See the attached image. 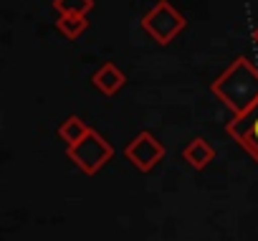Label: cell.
Returning a JSON list of instances; mask_svg holds the SVG:
<instances>
[{
    "instance_id": "obj_5",
    "label": "cell",
    "mask_w": 258,
    "mask_h": 241,
    "mask_svg": "<svg viewBox=\"0 0 258 241\" xmlns=\"http://www.w3.org/2000/svg\"><path fill=\"white\" fill-rule=\"evenodd\" d=\"M225 132L233 137V142L245 150L253 163L258 165V99L240 114H233L230 122L225 125Z\"/></svg>"
},
{
    "instance_id": "obj_6",
    "label": "cell",
    "mask_w": 258,
    "mask_h": 241,
    "mask_svg": "<svg viewBox=\"0 0 258 241\" xmlns=\"http://www.w3.org/2000/svg\"><path fill=\"white\" fill-rule=\"evenodd\" d=\"M91 84H94V89L101 91L104 97H116V94L124 89V84H126V74H124L114 61H106V64H101V66L91 74Z\"/></svg>"
},
{
    "instance_id": "obj_2",
    "label": "cell",
    "mask_w": 258,
    "mask_h": 241,
    "mask_svg": "<svg viewBox=\"0 0 258 241\" xmlns=\"http://www.w3.org/2000/svg\"><path fill=\"white\" fill-rule=\"evenodd\" d=\"M140 23H142V31L157 46H170L187 28V18L170 3V0H157V3L142 16Z\"/></svg>"
},
{
    "instance_id": "obj_10",
    "label": "cell",
    "mask_w": 258,
    "mask_h": 241,
    "mask_svg": "<svg viewBox=\"0 0 258 241\" xmlns=\"http://www.w3.org/2000/svg\"><path fill=\"white\" fill-rule=\"evenodd\" d=\"M53 11L61 16V13H79V16H89L94 11V0H53Z\"/></svg>"
},
{
    "instance_id": "obj_1",
    "label": "cell",
    "mask_w": 258,
    "mask_h": 241,
    "mask_svg": "<svg viewBox=\"0 0 258 241\" xmlns=\"http://www.w3.org/2000/svg\"><path fill=\"white\" fill-rule=\"evenodd\" d=\"M210 94L223 102L233 114L245 112L258 99V69L250 59L235 56L230 66L210 81Z\"/></svg>"
},
{
    "instance_id": "obj_4",
    "label": "cell",
    "mask_w": 258,
    "mask_h": 241,
    "mask_svg": "<svg viewBox=\"0 0 258 241\" xmlns=\"http://www.w3.org/2000/svg\"><path fill=\"white\" fill-rule=\"evenodd\" d=\"M167 150L162 145V140H157L150 130H142L132 142L124 148V158L132 163L140 173H152L162 160H165Z\"/></svg>"
},
{
    "instance_id": "obj_7",
    "label": "cell",
    "mask_w": 258,
    "mask_h": 241,
    "mask_svg": "<svg viewBox=\"0 0 258 241\" xmlns=\"http://www.w3.org/2000/svg\"><path fill=\"white\" fill-rule=\"evenodd\" d=\"M182 158H185V163H187L192 170H205V168L215 160V148H213L205 137H192V140L185 145Z\"/></svg>"
},
{
    "instance_id": "obj_9",
    "label": "cell",
    "mask_w": 258,
    "mask_h": 241,
    "mask_svg": "<svg viewBox=\"0 0 258 241\" xmlns=\"http://www.w3.org/2000/svg\"><path fill=\"white\" fill-rule=\"evenodd\" d=\"M89 122H84V119L79 117V114H69L63 122H61V127H58V137H61V142H66V148L69 145H76L79 140H84L86 135H89Z\"/></svg>"
},
{
    "instance_id": "obj_11",
    "label": "cell",
    "mask_w": 258,
    "mask_h": 241,
    "mask_svg": "<svg viewBox=\"0 0 258 241\" xmlns=\"http://www.w3.org/2000/svg\"><path fill=\"white\" fill-rule=\"evenodd\" d=\"M253 41H255V46H258V26L253 28Z\"/></svg>"
},
{
    "instance_id": "obj_3",
    "label": "cell",
    "mask_w": 258,
    "mask_h": 241,
    "mask_svg": "<svg viewBox=\"0 0 258 241\" xmlns=\"http://www.w3.org/2000/svg\"><path fill=\"white\" fill-rule=\"evenodd\" d=\"M66 158L84 173V175H96L111 158H114V145L96 132L94 127L89 130V135L84 140H79L76 145L66 148Z\"/></svg>"
},
{
    "instance_id": "obj_8",
    "label": "cell",
    "mask_w": 258,
    "mask_h": 241,
    "mask_svg": "<svg viewBox=\"0 0 258 241\" xmlns=\"http://www.w3.org/2000/svg\"><path fill=\"white\" fill-rule=\"evenodd\" d=\"M89 16H79V13H61L56 18V31L66 38V41H79L86 31H89Z\"/></svg>"
}]
</instances>
